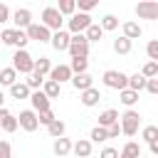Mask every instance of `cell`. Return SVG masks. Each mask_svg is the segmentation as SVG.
Returning a JSON list of instances; mask_svg holds the SVG:
<instances>
[{
    "label": "cell",
    "instance_id": "cell-37",
    "mask_svg": "<svg viewBox=\"0 0 158 158\" xmlns=\"http://www.w3.org/2000/svg\"><path fill=\"white\" fill-rule=\"evenodd\" d=\"M25 84H27V89H30V91H32V89H35V91H40V86L44 84V79H42V77H35V74H30V77L25 79Z\"/></svg>",
    "mask_w": 158,
    "mask_h": 158
},
{
    "label": "cell",
    "instance_id": "cell-28",
    "mask_svg": "<svg viewBox=\"0 0 158 158\" xmlns=\"http://www.w3.org/2000/svg\"><path fill=\"white\" fill-rule=\"evenodd\" d=\"M84 37H86V42H99L101 37H104V30H101V25H89V30L84 32Z\"/></svg>",
    "mask_w": 158,
    "mask_h": 158
},
{
    "label": "cell",
    "instance_id": "cell-6",
    "mask_svg": "<svg viewBox=\"0 0 158 158\" xmlns=\"http://www.w3.org/2000/svg\"><path fill=\"white\" fill-rule=\"evenodd\" d=\"M69 32H74V35H84L86 30H89V25H91V17L86 15V12H74L72 17H69Z\"/></svg>",
    "mask_w": 158,
    "mask_h": 158
},
{
    "label": "cell",
    "instance_id": "cell-25",
    "mask_svg": "<svg viewBox=\"0 0 158 158\" xmlns=\"http://www.w3.org/2000/svg\"><path fill=\"white\" fill-rule=\"evenodd\" d=\"M10 96H12V99H30L27 84H25V81H15V84L10 86Z\"/></svg>",
    "mask_w": 158,
    "mask_h": 158
},
{
    "label": "cell",
    "instance_id": "cell-41",
    "mask_svg": "<svg viewBox=\"0 0 158 158\" xmlns=\"http://www.w3.org/2000/svg\"><path fill=\"white\" fill-rule=\"evenodd\" d=\"M77 5H79V10H81V12H86V15H89V10H94V7H96V0H79Z\"/></svg>",
    "mask_w": 158,
    "mask_h": 158
},
{
    "label": "cell",
    "instance_id": "cell-32",
    "mask_svg": "<svg viewBox=\"0 0 158 158\" xmlns=\"http://www.w3.org/2000/svg\"><path fill=\"white\" fill-rule=\"evenodd\" d=\"M64 128H67V126H64V121H59V118L52 121V123L47 126V131H49L52 138H62V136H64Z\"/></svg>",
    "mask_w": 158,
    "mask_h": 158
},
{
    "label": "cell",
    "instance_id": "cell-11",
    "mask_svg": "<svg viewBox=\"0 0 158 158\" xmlns=\"http://www.w3.org/2000/svg\"><path fill=\"white\" fill-rule=\"evenodd\" d=\"M12 22H15V30H27L32 25V12L27 7H17L12 12Z\"/></svg>",
    "mask_w": 158,
    "mask_h": 158
},
{
    "label": "cell",
    "instance_id": "cell-9",
    "mask_svg": "<svg viewBox=\"0 0 158 158\" xmlns=\"http://www.w3.org/2000/svg\"><path fill=\"white\" fill-rule=\"evenodd\" d=\"M17 126L20 128H25V131H37V126H40V121H37V111H32V109H25V111H20V116H17Z\"/></svg>",
    "mask_w": 158,
    "mask_h": 158
},
{
    "label": "cell",
    "instance_id": "cell-35",
    "mask_svg": "<svg viewBox=\"0 0 158 158\" xmlns=\"http://www.w3.org/2000/svg\"><path fill=\"white\" fill-rule=\"evenodd\" d=\"M141 74H143L146 79H156V77H158V62H146L143 69H141Z\"/></svg>",
    "mask_w": 158,
    "mask_h": 158
},
{
    "label": "cell",
    "instance_id": "cell-5",
    "mask_svg": "<svg viewBox=\"0 0 158 158\" xmlns=\"http://www.w3.org/2000/svg\"><path fill=\"white\" fill-rule=\"evenodd\" d=\"M62 22H64V20H62V15H59L57 7H44V10H42V25H44L49 32H52V30L59 32V30H62Z\"/></svg>",
    "mask_w": 158,
    "mask_h": 158
},
{
    "label": "cell",
    "instance_id": "cell-12",
    "mask_svg": "<svg viewBox=\"0 0 158 158\" xmlns=\"http://www.w3.org/2000/svg\"><path fill=\"white\" fill-rule=\"evenodd\" d=\"M72 69H69V64H57V67H52V72H49V79L52 81H57V84H62V81H72Z\"/></svg>",
    "mask_w": 158,
    "mask_h": 158
},
{
    "label": "cell",
    "instance_id": "cell-31",
    "mask_svg": "<svg viewBox=\"0 0 158 158\" xmlns=\"http://www.w3.org/2000/svg\"><path fill=\"white\" fill-rule=\"evenodd\" d=\"M118 99H121L123 106H133V104L138 101V94L131 91V89H123V91H118Z\"/></svg>",
    "mask_w": 158,
    "mask_h": 158
},
{
    "label": "cell",
    "instance_id": "cell-23",
    "mask_svg": "<svg viewBox=\"0 0 158 158\" xmlns=\"http://www.w3.org/2000/svg\"><path fill=\"white\" fill-rule=\"evenodd\" d=\"M118 158H141V146H138L136 141H128V143L121 148Z\"/></svg>",
    "mask_w": 158,
    "mask_h": 158
},
{
    "label": "cell",
    "instance_id": "cell-14",
    "mask_svg": "<svg viewBox=\"0 0 158 158\" xmlns=\"http://www.w3.org/2000/svg\"><path fill=\"white\" fill-rule=\"evenodd\" d=\"M69 40H72V35L69 32H64V30H59V32H54L52 35V47L57 49V52H64V49H69Z\"/></svg>",
    "mask_w": 158,
    "mask_h": 158
},
{
    "label": "cell",
    "instance_id": "cell-1",
    "mask_svg": "<svg viewBox=\"0 0 158 158\" xmlns=\"http://www.w3.org/2000/svg\"><path fill=\"white\" fill-rule=\"evenodd\" d=\"M32 67H35V59H32V54L27 52V49H17L15 54H12V69L15 72H20V74H32Z\"/></svg>",
    "mask_w": 158,
    "mask_h": 158
},
{
    "label": "cell",
    "instance_id": "cell-18",
    "mask_svg": "<svg viewBox=\"0 0 158 158\" xmlns=\"http://www.w3.org/2000/svg\"><path fill=\"white\" fill-rule=\"evenodd\" d=\"M79 99H81V104H84V106H96V104L101 101V94H99V89H94V86H91V89L81 91V96H79Z\"/></svg>",
    "mask_w": 158,
    "mask_h": 158
},
{
    "label": "cell",
    "instance_id": "cell-4",
    "mask_svg": "<svg viewBox=\"0 0 158 158\" xmlns=\"http://www.w3.org/2000/svg\"><path fill=\"white\" fill-rule=\"evenodd\" d=\"M0 42H5V44H15L17 49H25V44H27L30 40H27L25 30H2V32H0Z\"/></svg>",
    "mask_w": 158,
    "mask_h": 158
},
{
    "label": "cell",
    "instance_id": "cell-34",
    "mask_svg": "<svg viewBox=\"0 0 158 158\" xmlns=\"http://www.w3.org/2000/svg\"><path fill=\"white\" fill-rule=\"evenodd\" d=\"M118 27V17L116 15H104L101 17V30L104 32H111V30H116Z\"/></svg>",
    "mask_w": 158,
    "mask_h": 158
},
{
    "label": "cell",
    "instance_id": "cell-40",
    "mask_svg": "<svg viewBox=\"0 0 158 158\" xmlns=\"http://www.w3.org/2000/svg\"><path fill=\"white\" fill-rule=\"evenodd\" d=\"M37 121H40L42 126H49L52 121H57V116H54V114H52V109H49V111H42V114H37Z\"/></svg>",
    "mask_w": 158,
    "mask_h": 158
},
{
    "label": "cell",
    "instance_id": "cell-21",
    "mask_svg": "<svg viewBox=\"0 0 158 158\" xmlns=\"http://www.w3.org/2000/svg\"><path fill=\"white\" fill-rule=\"evenodd\" d=\"M42 91H44V96L52 101V99H57V96H59V91H62V84H57V81H52V79H44V84H42Z\"/></svg>",
    "mask_w": 158,
    "mask_h": 158
},
{
    "label": "cell",
    "instance_id": "cell-48",
    "mask_svg": "<svg viewBox=\"0 0 158 158\" xmlns=\"http://www.w3.org/2000/svg\"><path fill=\"white\" fill-rule=\"evenodd\" d=\"M2 101H5V96H2V91H0V109H2Z\"/></svg>",
    "mask_w": 158,
    "mask_h": 158
},
{
    "label": "cell",
    "instance_id": "cell-17",
    "mask_svg": "<svg viewBox=\"0 0 158 158\" xmlns=\"http://www.w3.org/2000/svg\"><path fill=\"white\" fill-rule=\"evenodd\" d=\"M49 72H52V62H49L47 57L35 59V67H32V74H35V77H42V79H44V74H49Z\"/></svg>",
    "mask_w": 158,
    "mask_h": 158
},
{
    "label": "cell",
    "instance_id": "cell-2",
    "mask_svg": "<svg viewBox=\"0 0 158 158\" xmlns=\"http://www.w3.org/2000/svg\"><path fill=\"white\" fill-rule=\"evenodd\" d=\"M104 84H106L109 89L123 91V89H128V74L116 72V69H109V72H104Z\"/></svg>",
    "mask_w": 158,
    "mask_h": 158
},
{
    "label": "cell",
    "instance_id": "cell-46",
    "mask_svg": "<svg viewBox=\"0 0 158 158\" xmlns=\"http://www.w3.org/2000/svg\"><path fill=\"white\" fill-rule=\"evenodd\" d=\"M99 158H118V151H116V148H104Z\"/></svg>",
    "mask_w": 158,
    "mask_h": 158
},
{
    "label": "cell",
    "instance_id": "cell-26",
    "mask_svg": "<svg viewBox=\"0 0 158 158\" xmlns=\"http://www.w3.org/2000/svg\"><path fill=\"white\" fill-rule=\"evenodd\" d=\"M15 81H17V72L12 67H2L0 69V84L2 86H12Z\"/></svg>",
    "mask_w": 158,
    "mask_h": 158
},
{
    "label": "cell",
    "instance_id": "cell-44",
    "mask_svg": "<svg viewBox=\"0 0 158 158\" xmlns=\"http://www.w3.org/2000/svg\"><path fill=\"white\" fill-rule=\"evenodd\" d=\"M10 20V10H7V5L5 2H0V25L2 22H7Z\"/></svg>",
    "mask_w": 158,
    "mask_h": 158
},
{
    "label": "cell",
    "instance_id": "cell-30",
    "mask_svg": "<svg viewBox=\"0 0 158 158\" xmlns=\"http://www.w3.org/2000/svg\"><path fill=\"white\" fill-rule=\"evenodd\" d=\"M114 52H116V54H128V52H131V40H126V37L114 40Z\"/></svg>",
    "mask_w": 158,
    "mask_h": 158
},
{
    "label": "cell",
    "instance_id": "cell-38",
    "mask_svg": "<svg viewBox=\"0 0 158 158\" xmlns=\"http://www.w3.org/2000/svg\"><path fill=\"white\" fill-rule=\"evenodd\" d=\"M94 143H101V141H106L109 138V133H106V128H101V126H96V128H91V136H89Z\"/></svg>",
    "mask_w": 158,
    "mask_h": 158
},
{
    "label": "cell",
    "instance_id": "cell-47",
    "mask_svg": "<svg viewBox=\"0 0 158 158\" xmlns=\"http://www.w3.org/2000/svg\"><path fill=\"white\" fill-rule=\"evenodd\" d=\"M148 148H151V153H153V156H158V141H153V143H148Z\"/></svg>",
    "mask_w": 158,
    "mask_h": 158
},
{
    "label": "cell",
    "instance_id": "cell-27",
    "mask_svg": "<svg viewBox=\"0 0 158 158\" xmlns=\"http://www.w3.org/2000/svg\"><path fill=\"white\" fill-rule=\"evenodd\" d=\"M146 81H148V79H146L143 74H131V77H128V89L138 94V91L146 89Z\"/></svg>",
    "mask_w": 158,
    "mask_h": 158
},
{
    "label": "cell",
    "instance_id": "cell-22",
    "mask_svg": "<svg viewBox=\"0 0 158 158\" xmlns=\"http://www.w3.org/2000/svg\"><path fill=\"white\" fill-rule=\"evenodd\" d=\"M72 146H74V143H72L69 138H64V136H62V138H54V146H52V151H54V153L62 158V156H67V153L72 151Z\"/></svg>",
    "mask_w": 158,
    "mask_h": 158
},
{
    "label": "cell",
    "instance_id": "cell-49",
    "mask_svg": "<svg viewBox=\"0 0 158 158\" xmlns=\"http://www.w3.org/2000/svg\"><path fill=\"white\" fill-rule=\"evenodd\" d=\"M0 69H2V67H0Z\"/></svg>",
    "mask_w": 158,
    "mask_h": 158
},
{
    "label": "cell",
    "instance_id": "cell-45",
    "mask_svg": "<svg viewBox=\"0 0 158 158\" xmlns=\"http://www.w3.org/2000/svg\"><path fill=\"white\" fill-rule=\"evenodd\" d=\"M106 133H109V138H116V136L121 133V123H114V126H109V128H106Z\"/></svg>",
    "mask_w": 158,
    "mask_h": 158
},
{
    "label": "cell",
    "instance_id": "cell-10",
    "mask_svg": "<svg viewBox=\"0 0 158 158\" xmlns=\"http://www.w3.org/2000/svg\"><path fill=\"white\" fill-rule=\"evenodd\" d=\"M136 15L141 20H158V2H151V0L138 2L136 5Z\"/></svg>",
    "mask_w": 158,
    "mask_h": 158
},
{
    "label": "cell",
    "instance_id": "cell-15",
    "mask_svg": "<svg viewBox=\"0 0 158 158\" xmlns=\"http://www.w3.org/2000/svg\"><path fill=\"white\" fill-rule=\"evenodd\" d=\"M30 101H32V109H35L37 114L49 111V99L44 96V91H32V94H30Z\"/></svg>",
    "mask_w": 158,
    "mask_h": 158
},
{
    "label": "cell",
    "instance_id": "cell-3",
    "mask_svg": "<svg viewBox=\"0 0 158 158\" xmlns=\"http://www.w3.org/2000/svg\"><path fill=\"white\" fill-rule=\"evenodd\" d=\"M138 126H141V114L133 111V109H128V111L121 116V133H126V136H136Z\"/></svg>",
    "mask_w": 158,
    "mask_h": 158
},
{
    "label": "cell",
    "instance_id": "cell-20",
    "mask_svg": "<svg viewBox=\"0 0 158 158\" xmlns=\"http://www.w3.org/2000/svg\"><path fill=\"white\" fill-rule=\"evenodd\" d=\"M72 151L77 153V158H89V156H91V141H86V138H79V141L72 146Z\"/></svg>",
    "mask_w": 158,
    "mask_h": 158
},
{
    "label": "cell",
    "instance_id": "cell-29",
    "mask_svg": "<svg viewBox=\"0 0 158 158\" xmlns=\"http://www.w3.org/2000/svg\"><path fill=\"white\" fill-rule=\"evenodd\" d=\"M86 67H89V59H86V57H74V59H72V64H69L72 74H84V72H86Z\"/></svg>",
    "mask_w": 158,
    "mask_h": 158
},
{
    "label": "cell",
    "instance_id": "cell-24",
    "mask_svg": "<svg viewBox=\"0 0 158 158\" xmlns=\"http://www.w3.org/2000/svg\"><path fill=\"white\" fill-rule=\"evenodd\" d=\"M141 32H143V30H141V25H138V22H123V37H126V40H131V42H133V40H138V37H141Z\"/></svg>",
    "mask_w": 158,
    "mask_h": 158
},
{
    "label": "cell",
    "instance_id": "cell-39",
    "mask_svg": "<svg viewBox=\"0 0 158 158\" xmlns=\"http://www.w3.org/2000/svg\"><path fill=\"white\" fill-rule=\"evenodd\" d=\"M146 54L151 57V62H158V40H151L146 44Z\"/></svg>",
    "mask_w": 158,
    "mask_h": 158
},
{
    "label": "cell",
    "instance_id": "cell-33",
    "mask_svg": "<svg viewBox=\"0 0 158 158\" xmlns=\"http://www.w3.org/2000/svg\"><path fill=\"white\" fill-rule=\"evenodd\" d=\"M57 10H59V15H74V10H77V0H59Z\"/></svg>",
    "mask_w": 158,
    "mask_h": 158
},
{
    "label": "cell",
    "instance_id": "cell-7",
    "mask_svg": "<svg viewBox=\"0 0 158 158\" xmlns=\"http://www.w3.org/2000/svg\"><path fill=\"white\" fill-rule=\"evenodd\" d=\"M69 54H72V59L74 57H89V42H86L84 35H72V40H69Z\"/></svg>",
    "mask_w": 158,
    "mask_h": 158
},
{
    "label": "cell",
    "instance_id": "cell-36",
    "mask_svg": "<svg viewBox=\"0 0 158 158\" xmlns=\"http://www.w3.org/2000/svg\"><path fill=\"white\" fill-rule=\"evenodd\" d=\"M141 136H143V141H146V143L158 141V126H146V128L141 131Z\"/></svg>",
    "mask_w": 158,
    "mask_h": 158
},
{
    "label": "cell",
    "instance_id": "cell-19",
    "mask_svg": "<svg viewBox=\"0 0 158 158\" xmlns=\"http://www.w3.org/2000/svg\"><path fill=\"white\" fill-rule=\"evenodd\" d=\"M114 123H118V111H116V109H106V111L99 116V126H101V128H109V126H114Z\"/></svg>",
    "mask_w": 158,
    "mask_h": 158
},
{
    "label": "cell",
    "instance_id": "cell-42",
    "mask_svg": "<svg viewBox=\"0 0 158 158\" xmlns=\"http://www.w3.org/2000/svg\"><path fill=\"white\" fill-rule=\"evenodd\" d=\"M0 158H12V148L7 141H0Z\"/></svg>",
    "mask_w": 158,
    "mask_h": 158
},
{
    "label": "cell",
    "instance_id": "cell-43",
    "mask_svg": "<svg viewBox=\"0 0 158 158\" xmlns=\"http://www.w3.org/2000/svg\"><path fill=\"white\" fill-rule=\"evenodd\" d=\"M146 91H148V94H158V77L146 81Z\"/></svg>",
    "mask_w": 158,
    "mask_h": 158
},
{
    "label": "cell",
    "instance_id": "cell-13",
    "mask_svg": "<svg viewBox=\"0 0 158 158\" xmlns=\"http://www.w3.org/2000/svg\"><path fill=\"white\" fill-rule=\"evenodd\" d=\"M72 86H74L77 91H86V89L94 86V77H91L89 72H84V74H74V77H72Z\"/></svg>",
    "mask_w": 158,
    "mask_h": 158
},
{
    "label": "cell",
    "instance_id": "cell-16",
    "mask_svg": "<svg viewBox=\"0 0 158 158\" xmlns=\"http://www.w3.org/2000/svg\"><path fill=\"white\" fill-rule=\"evenodd\" d=\"M0 128L7 131V133L17 131V116H12L7 109H0Z\"/></svg>",
    "mask_w": 158,
    "mask_h": 158
},
{
    "label": "cell",
    "instance_id": "cell-8",
    "mask_svg": "<svg viewBox=\"0 0 158 158\" xmlns=\"http://www.w3.org/2000/svg\"><path fill=\"white\" fill-rule=\"evenodd\" d=\"M25 35H27V40H35V42H49V40H52V32H49L42 22H32V25L25 30Z\"/></svg>",
    "mask_w": 158,
    "mask_h": 158
}]
</instances>
